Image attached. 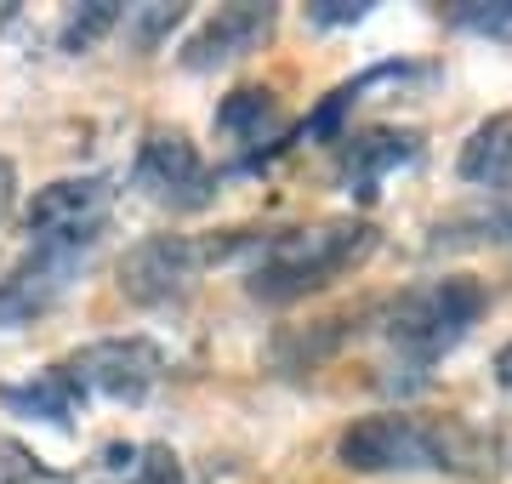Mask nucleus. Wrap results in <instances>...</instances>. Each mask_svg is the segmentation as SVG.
<instances>
[{"mask_svg":"<svg viewBox=\"0 0 512 484\" xmlns=\"http://www.w3.org/2000/svg\"><path fill=\"white\" fill-rule=\"evenodd\" d=\"M336 462L348 473H490V445L461 422H427L410 410H376L342 428Z\"/></svg>","mask_w":512,"mask_h":484,"instance_id":"f257e3e1","label":"nucleus"},{"mask_svg":"<svg viewBox=\"0 0 512 484\" xmlns=\"http://www.w3.org/2000/svg\"><path fill=\"white\" fill-rule=\"evenodd\" d=\"M376 251V228L365 217H330L308 228H279L268 240H256V262L245 274V291L256 302H296L336 285L342 274L365 268Z\"/></svg>","mask_w":512,"mask_h":484,"instance_id":"f03ea898","label":"nucleus"},{"mask_svg":"<svg viewBox=\"0 0 512 484\" xmlns=\"http://www.w3.org/2000/svg\"><path fill=\"white\" fill-rule=\"evenodd\" d=\"M490 308V291L473 274H444V280L410 285L399 302H387L382 336L410 371H433L444 354H456L461 336L473 331Z\"/></svg>","mask_w":512,"mask_h":484,"instance_id":"7ed1b4c3","label":"nucleus"},{"mask_svg":"<svg viewBox=\"0 0 512 484\" xmlns=\"http://www.w3.org/2000/svg\"><path fill=\"white\" fill-rule=\"evenodd\" d=\"M245 240H194V234H148L120 257V297L137 308H171L188 302L205 262L234 257Z\"/></svg>","mask_w":512,"mask_h":484,"instance_id":"20e7f679","label":"nucleus"},{"mask_svg":"<svg viewBox=\"0 0 512 484\" xmlns=\"http://www.w3.org/2000/svg\"><path fill=\"white\" fill-rule=\"evenodd\" d=\"M92 251H97V240H35L29 245V257L0 280V331L29 325L35 314H46L86 274Z\"/></svg>","mask_w":512,"mask_h":484,"instance_id":"39448f33","label":"nucleus"},{"mask_svg":"<svg viewBox=\"0 0 512 484\" xmlns=\"http://www.w3.org/2000/svg\"><path fill=\"white\" fill-rule=\"evenodd\" d=\"M131 183L171 211H205L217 200V171L205 166V154L194 149L188 131H148L137 166H131Z\"/></svg>","mask_w":512,"mask_h":484,"instance_id":"423d86ee","label":"nucleus"},{"mask_svg":"<svg viewBox=\"0 0 512 484\" xmlns=\"http://www.w3.org/2000/svg\"><path fill=\"white\" fill-rule=\"evenodd\" d=\"M74 376L80 393H103V399H148V388L165 376V354L143 336H103V342H86L80 354L63 365Z\"/></svg>","mask_w":512,"mask_h":484,"instance_id":"0eeeda50","label":"nucleus"},{"mask_svg":"<svg viewBox=\"0 0 512 484\" xmlns=\"http://www.w3.org/2000/svg\"><path fill=\"white\" fill-rule=\"evenodd\" d=\"M114 205V183L109 177H57V183L35 188V200L23 211V228H29V245L35 240H97L103 223H109Z\"/></svg>","mask_w":512,"mask_h":484,"instance_id":"6e6552de","label":"nucleus"},{"mask_svg":"<svg viewBox=\"0 0 512 484\" xmlns=\"http://www.w3.org/2000/svg\"><path fill=\"white\" fill-rule=\"evenodd\" d=\"M279 12L262 0H239V6H217V18H205V29L183 46V69L205 75V69H222V63H234V57L256 52L262 40L274 35Z\"/></svg>","mask_w":512,"mask_h":484,"instance_id":"1a4fd4ad","label":"nucleus"},{"mask_svg":"<svg viewBox=\"0 0 512 484\" xmlns=\"http://www.w3.org/2000/svg\"><path fill=\"white\" fill-rule=\"evenodd\" d=\"M421 160V137L416 131H393V126H370V131H342V160L336 177L353 200H376L387 171L416 166Z\"/></svg>","mask_w":512,"mask_h":484,"instance_id":"9d476101","label":"nucleus"},{"mask_svg":"<svg viewBox=\"0 0 512 484\" xmlns=\"http://www.w3.org/2000/svg\"><path fill=\"white\" fill-rule=\"evenodd\" d=\"M456 171H461V183L484 188L495 200H512V109L490 114V120H478L467 131Z\"/></svg>","mask_w":512,"mask_h":484,"instance_id":"9b49d317","label":"nucleus"},{"mask_svg":"<svg viewBox=\"0 0 512 484\" xmlns=\"http://www.w3.org/2000/svg\"><path fill=\"white\" fill-rule=\"evenodd\" d=\"M217 126L228 131L234 143L251 149L245 166H256L262 154L285 149V114H279V97L268 92V86H239V92H228L222 109H217Z\"/></svg>","mask_w":512,"mask_h":484,"instance_id":"f8f14e48","label":"nucleus"},{"mask_svg":"<svg viewBox=\"0 0 512 484\" xmlns=\"http://www.w3.org/2000/svg\"><path fill=\"white\" fill-rule=\"evenodd\" d=\"M0 399H6L12 410H23V416H40V422H57V428H63L86 393L74 388V376L63 371V365H52V371H40L29 388H6Z\"/></svg>","mask_w":512,"mask_h":484,"instance_id":"ddd939ff","label":"nucleus"},{"mask_svg":"<svg viewBox=\"0 0 512 484\" xmlns=\"http://www.w3.org/2000/svg\"><path fill=\"white\" fill-rule=\"evenodd\" d=\"M444 18L484 40H512V0H456Z\"/></svg>","mask_w":512,"mask_h":484,"instance_id":"4468645a","label":"nucleus"},{"mask_svg":"<svg viewBox=\"0 0 512 484\" xmlns=\"http://www.w3.org/2000/svg\"><path fill=\"white\" fill-rule=\"evenodd\" d=\"M114 23H120V0H86V6L69 12V23H63V52H92Z\"/></svg>","mask_w":512,"mask_h":484,"instance_id":"2eb2a0df","label":"nucleus"},{"mask_svg":"<svg viewBox=\"0 0 512 484\" xmlns=\"http://www.w3.org/2000/svg\"><path fill=\"white\" fill-rule=\"evenodd\" d=\"M120 23L131 29V40H137V46H154L160 35H171V29L183 23V6H160V0H154V6H137V12L126 6V12H120Z\"/></svg>","mask_w":512,"mask_h":484,"instance_id":"dca6fc26","label":"nucleus"},{"mask_svg":"<svg viewBox=\"0 0 512 484\" xmlns=\"http://www.w3.org/2000/svg\"><path fill=\"white\" fill-rule=\"evenodd\" d=\"M0 484H52V473L40 467V456L29 445L0 433Z\"/></svg>","mask_w":512,"mask_h":484,"instance_id":"f3484780","label":"nucleus"},{"mask_svg":"<svg viewBox=\"0 0 512 484\" xmlns=\"http://www.w3.org/2000/svg\"><path fill=\"white\" fill-rule=\"evenodd\" d=\"M370 18V0H313L308 23L313 29H342V23H365Z\"/></svg>","mask_w":512,"mask_h":484,"instance_id":"a211bd4d","label":"nucleus"},{"mask_svg":"<svg viewBox=\"0 0 512 484\" xmlns=\"http://www.w3.org/2000/svg\"><path fill=\"white\" fill-rule=\"evenodd\" d=\"M131 484H183V467L171 450H143V462H131Z\"/></svg>","mask_w":512,"mask_h":484,"instance_id":"6ab92c4d","label":"nucleus"},{"mask_svg":"<svg viewBox=\"0 0 512 484\" xmlns=\"http://www.w3.org/2000/svg\"><path fill=\"white\" fill-rule=\"evenodd\" d=\"M12 200H18V171H12V160H6V154H0V223H6Z\"/></svg>","mask_w":512,"mask_h":484,"instance_id":"aec40b11","label":"nucleus"},{"mask_svg":"<svg viewBox=\"0 0 512 484\" xmlns=\"http://www.w3.org/2000/svg\"><path fill=\"white\" fill-rule=\"evenodd\" d=\"M495 382L512 393V342H501V354H495Z\"/></svg>","mask_w":512,"mask_h":484,"instance_id":"412c9836","label":"nucleus"}]
</instances>
